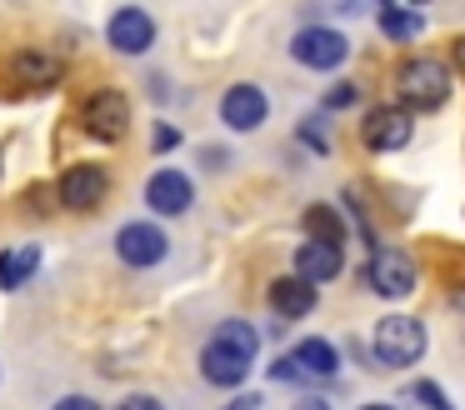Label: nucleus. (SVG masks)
<instances>
[{
    "mask_svg": "<svg viewBox=\"0 0 465 410\" xmlns=\"http://www.w3.org/2000/svg\"><path fill=\"white\" fill-rule=\"evenodd\" d=\"M395 95H401V110H440L450 100V70L435 55H411L401 70H395Z\"/></svg>",
    "mask_w": 465,
    "mask_h": 410,
    "instance_id": "nucleus-1",
    "label": "nucleus"
},
{
    "mask_svg": "<svg viewBox=\"0 0 465 410\" xmlns=\"http://www.w3.org/2000/svg\"><path fill=\"white\" fill-rule=\"evenodd\" d=\"M371 350H375V365L411 370L425 355V325L415 315H385L371 335Z\"/></svg>",
    "mask_w": 465,
    "mask_h": 410,
    "instance_id": "nucleus-2",
    "label": "nucleus"
},
{
    "mask_svg": "<svg viewBox=\"0 0 465 410\" xmlns=\"http://www.w3.org/2000/svg\"><path fill=\"white\" fill-rule=\"evenodd\" d=\"M365 285H371L375 295H385V300H405L415 285H420V270H415V260L405 255V250L375 245L371 260H365Z\"/></svg>",
    "mask_w": 465,
    "mask_h": 410,
    "instance_id": "nucleus-3",
    "label": "nucleus"
},
{
    "mask_svg": "<svg viewBox=\"0 0 465 410\" xmlns=\"http://www.w3.org/2000/svg\"><path fill=\"white\" fill-rule=\"evenodd\" d=\"M115 255L131 270H151L171 255V240H165V230L155 225V220H125V225L115 230Z\"/></svg>",
    "mask_w": 465,
    "mask_h": 410,
    "instance_id": "nucleus-4",
    "label": "nucleus"
},
{
    "mask_svg": "<svg viewBox=\"0 0 465 410\" xmlns=\"http://www.w3.org/2000/svg\"><path fill=\"white\" fill-rule=\"evenodd\" d=\"M291 55L301 60L305 70H335V65H345V55H351V40H345L335 25H305V30H295Z\"/></svg>",
    "mask_w": 465,
    "mask_h": 410,
    "instance_id": "nucleus-5",
    "label": "nucleus"
},
{
    "mask_svg": "<svg viewBox=\"0 0 465 410\" xmlns=\"http://www.w3.org/2000/svg\"><path fill=\"white\" fill-rule=\"evenodd\" d=\"M81 125H85V135L115 145V140H125V130H131V100H125L121 90H95L81 110Z\"/></svg>",
    "mask_w": 465,
    "mask_h": 410,
    "instance_id": "nucleus-6",
    "label": "nucleus"
},
{
    "mask_svg": "<svg viewBox=\"0 0 465 410\" xmlns=\"http://www.w3.org/2000/svg\"><path fill=\"white\" fill-rule=\"evenodd\" d=\"M415 135V120L405 115L401 105H375L371 115L361 120V140L365 150H375V155H391V150H405Z\"/></svg>",
    "mask_w": 465,
    "mask_h": 410,
    "instance_id": "nucleus-7",
    "label": "nucleus"
},
{
    "mask_svg": "<svg viewBox=\"0 0 465 410\" xmlns=\"http://www.w3.org/2000/svg\"><path fill=\"white\" fill-rule=\"evenodd\" d=\"M105 40H111L115 55H145L155 45V15L141 5H121L105 20Z\"/></svg>",
    "mask_w": 465,
    "mask_h": 410,
    "instance_id": "nucleus-8",
    "label": "nucleus"
},
{
    "mask_svg": "<svg viewBox=\"0 0 465 410\" xmlns=\"http://www.w3.org/2000/svg\"><path fill=\"white\" fill-rule=\"evenodd\" d=\"M55 195H61L65 210H75V215H85V210H101L105 195H111V175H105L101 165H71L61 175V185H55Z\"/></svg>",
    "mask_w": 465,
    "mask_h": 410,
    "instance_id": "nucleus-9",
    "label": "nucleus"
},
{
    "mask_svg": "<svg viewBox=\"0 0 465 410\" xmlns=\"http://www.w3.org/2000/svg\"><path fill=\"white\" fill-rule=\"evenodd\" d=\"M145 205L155 210V215H185V210L195 205V185L185 170L175 165H161L151 180H145Z\"/></svg>",
    "mask_w": 465,
    "mask_h": 410,
    "instance_id": "nucleus-10",
    "label": "nucleus"
},
{
    "mask_svg": "<svg viewBox=\"0 0 465 410\" xmlns=\"http://www.w3.org/2000/svg\"><path fill=\"white\" fill-rule=\"evenodd\" d=\"M221 120L231 130H261L265 120H271V100H265V90L261 85H251V80H241V85H231L221 95Z\"/></svg>",
    "mask_w": 465,
    "mask_h": 410,
    "instance_id": "nucleus-11",
    "label": "nucleus"
},
{
    "mask_svg": "<svg viewBox=\"0 0 465 410\" xmlns=\"http://www.w3.org/2000/svg\"><path fill=\"white\" fill-rule=\"evenodd\" d=\"M251 365H255V360L245 355V350L225 345V340H215V335L201 345V375L211 380V385H221V390L241 385V380L251 375Z\"/></svg>",
    "mask_w": 465,
    "mask_h": 410,
    "instance_id": "nucleus-12",
    "label": "nucleus"
},
{
    "mask_svg": "<svg viewBox=\"0 0 465 410\" xmlns=\"http://www.w3.org/2000/svg\"><path fill=\"white\" fill-rule=\"evenodd\" d=\"M265 300H271V310H275L281 320H301V315H311V310H315L321 290L305 285L301 275H275L271 285H265Z\"/></svg>",
    "mask_w": 465,
    "mask_h": 410,
    "instance_id": "nucleus-13",
    "label": "nucleus"
},
{
    "mask_svg": "<svg viewBox=\"0 0 465 410\" xmlns=\"http://www.w3.org/2000/svg\"><path fill=\"white\" fill-rule=\"evenodd\" d=\"M345 270V255L335 245H321V240H305L301 250H295V275L305 280V285L321 290L325 280H335Z\"/></svg>",
    "mask_w": 465,
    "mask_h": 410,
    "instance_id": "nucleus-14",
    "label": "nucleus"
},
{
    "mask_svg": "<svg viewBox=\"0 0 465 410\" xmlns=\"http://www.w3.org/2000/svg\"><path fill=\"white\" fill-rule=\"evenodd\" d=\"M291 360L301 365V375H305V380H331L335 370H341V350H335L325 335H305V340H295Z\"/></svg>",
    "mask_w": 465,
    "mask_h": 410,
    "instance_id": "nucleus-15",
    "label": "nucleus"
},
{
    "mask_svg": "<svg viewBox=\"0 0 465 410\" xmlns=\"http://www.w3.org/2000/svg\"><path fill=\"white\" fill-rule=\"evenodd\" d=\"M35 270H41V245L35 240H21V245L0 250V285L5 290H21L25 280H35Z\"/></svg>",
    "mask_w": 465,
    "mask_h": 410,
    "instance_id": "nucleus-16",
    "label": "nucleus"
},
{
    "mask_svg": "<svg viewBox=\"0 0 465 410\" xmlns=\"http://www.w3.org/2000/svg\"><path fill=\"white\" fill-rule=\"evenodd\" d=\"M65 75V65L45 50H15L11 55V80H25V85H55Z\"/></svg>",
    "mask_w": 465,
    "mask_h": 410,
    "instance_id": "nucleus-17",
    "label": "nucleus"
},
{
    "mask_svg": "<svg viewBox=\"0 0 465 410\" xmlns=\"http://www.w3.org/2000/svg\"><path fill=\"white\" fill-rule=\"evenodd\" d=\"M375 25H381L385 40H395V45H411V40H420L425 30V15L411 5H381L375 10Z\"/></svg>",
    "mask_w": 465,
    "mask_h": 410,
    "instance_id": "nucleus-18",
    "label": "nucleus"
},
{
    "mask_svg": "<svg viewBox=\"0 0 465 410\" xmlns=\"http://www.w3.org/2000/svg\"><path fill=\"white\" fill-rule=\"evenodd\" d=\"M301 225H305V235L321 240V245H335V250L345 245V220H341V210H335V205H305Z\"/></svg>",
    "mask_w": 465,
    "mask_h": 410,
    "instance_id": "nucleus-19",
    "label": "nucleus"
},
{
    "mask_svg": "<svg viewBox=\"0 0 465 410\" xmlns=\"http://www.w3.org/2000/svg\"><path fill=\"white\" fill-rule=\"evenodd\" d=\"M215 340H225V345H235V350H245L251 360H255V350H261V330H255L251 320H221V325H215Z\"/></svg>",
    "mask_w": 465,
    "mask_h": 410,
    "instance_id": "nucleus-20",
    "label": "nucleus"
},
{
    "mask_svg": "<svg viewBox=\"0 0 465 410\" xmlns=\"http://www.w3.org/2000/svg\"><path fill=\"white\" fill-rule=\"evenodd\" d=\"M295 135H301V145H311L315 155H331V130H325V115H305Z\"/></svg>",
    "mask_w": 465,
    "mask_h": 410,
    "instance_id": "nucleus-21",
    "label": "nucleus"
},
{
    "mask_svg": "<svg viewBox=\"0 0 465 410\" xmlns=\"http://www.w3.org/2000/svg\"><path fill=\"white\" fill-rule=\"evenodd\" d=\"M411 400H420L425 410H455L450 400H445V390L435 385V380H415V385H411Z\"/></svg>",
    "mask_w": 465,
    "mask_h": 410,
    "instance_id": "nucleus-22",
    "label": "nucleus"
},
{
    "mask_svg": "<svg viewBox=\"0 0 465 410\" xmlns=\"http://www.w3.org/2000/svg\"><path fill=\"white\" fill-rule=\"evenodd\" d=\"M355 100H361V85H355V80H341V85L325 90L321 105H325V110H345V105H355Z\"/></svg>",
    "mask_w": 465,
    "mask_h": 410,
    "instance_id": "nucleus-23",
    "label": "nucleus"
},
{
    "mask_svg": "<svg viewBox=\"0 0 465 410\" xmlns=\"http://www.w3.org/2000/svg\"><path fill=\"white\" fill-rule=\"evenodd\" d=\"M181 145V130L171 125V120H155V130H151V150L155 155H165V150H175Z\"/></svg>",
    "mask_w": 465,
    "mask_h": 410,
    "instance_id": "nucleus-24",
    "label": "nucleus"
},
{
    "mask_svg": "<svg viewBox=\"0 0 465 410\" xmlns=\"http://www.w3.org/2000/svg\"><path fill=\"white\" fill-rule=\"evenodd\" d=\"M271 380H285V385H311V380L301 375V365H295L291 355H281V360H271Z\"/></svg>",
    "mask_w": 465,
    "mask_h": 410,
    "instance_id": "nucleus-25",
    "label": "nucleus"
},
{
    "mask_svg": "<svg viewBox=\"0 0 465 410\" xmlns=\"http://www.w3.org/2000/svg\"><path fill=\"white\" fill-rule=\"evenodd\" d=\"M51 410H101V400H91V395H65V400H55Z\"/></svg>",
    "mask_w": 465,
    "mask_h": 410,
    "instance_id": "nucleus-26",
    "label": "nucleus"
},
{
    "mask_svg": "<svg viewBox=\"0 0 465 410\" xmlns=\"http://www.w3.org/2000/svg\"><path fill=\"white\" fill-rule=\"evenodd\" d=\"M115 410H165V405H161V400H155V395H125V400H121V405H115Z\"/></svg>",
    "mask_w": 465,
    "mask_h": 410,
    "instance_id": "nucleus-27",
    "label": "nucleus"
},
{
    "mask_svg": "<svg viewBox=\"0 0 465 410\" xmlns=\"http://www.w3.org/2000/svg\"><path fill=\"white\" fill-rule=\"evenodd\" d=\"M201 160H205L211 170H225V160H231V155H225V150H215V145H205V150H201Z\"/></svg>",
    "mask_w": 465,
    "mask_h": 410,
    "instance_id": "nucleus-28",
    "label": "nucleus"
},
{
    "mask_svg": "<svg viewBox=\"0 0 465 410\" xmlns=\"http://www.w3.org/2000/svg\"><path fill=\"white\" fill-rule=\"evenodd\" d=\"M261 405H265L261 395H235V400H231V405H225V410H261Z\"/></svg>",
    "mask_w": 465,
    "mask_h": 410,
    "instance_id": "nucleus-29",
    "label": "nucleus"
},
{
    "mask_svg": "<svg viewBox=\"0 0 465 410\" xmlns=\"http://www.w3.org/2000/svg\"><path fill=\"white\" fill-rule=\"evenodd\" d=\"M291 410H331V400H321V395H305V400H295Z\"/></svg>",
    "mask_w": 465,
    "mask_h": 410,
    "instance_id": "nucleus-30",
    "label": "nucleus"
},
{
    "mask_svg": "<svg viewBox=\"0 0 465 410\" xmlns=\"http://www.w3.org/2000/svg\"><path fill=\"white\" fill-rule=\"evenodd\" d=\"M361 410H395V405H385V400H371V405H361Z\"/></svg>",
    "mask_w": 465,
    "mask_h": 410,
    "instance_id": "nucleus-31",
    "label": "nucleus"
},
{
    "mask_svg": "<svg viewBox=\"0 0 465 410\" xmlns=\"http://www.w3.org/2000/svg\"><path fill=\"white\" fill-rule=\"evenodd\" d=\"M455 60H460V70H465V40H460V45H455Z\"/></svg>",
    "mask_w": 465,
    "mask_h": 410,
    "instance_id": "nucleus-32",
    "label": "nucleus"
}]
</instances>
